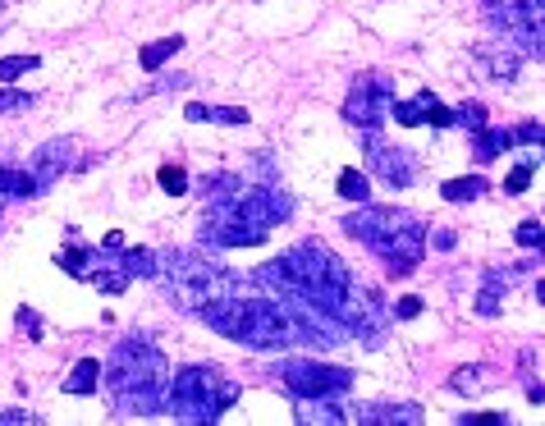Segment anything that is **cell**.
Wrapping results in <instances>:
<instances>
[{"instance_id":"1","label":"cell","mask_w":545,"mask_h":426,"mask_svg":"<svg viewBox=\"0 0 545 426\" xmlns=\"http://www.w3.org/2000/svg\"><path fill=\"white\" fill-rule=\"evenodd\" d=\"M257 280L271 284V289H289V294H303L307 303H317L326 317H335L344 326V335L358 339H376L381 330V312L367 294L358 289L353 271L339 262L326 243H298L294 252H284L280 262L262 266Z\"/></svg>"},{"instance_id":"2","label":"cell","mask_w":545,"mask_h":426,"mask_svg":"<svg viewBox=\"0 0 545 426\" xmlns=\"http://www.w3.org/2000/svg\"><path fill=\"white\" fill-rule=\"evenodd\" d=\"M101 381H106V394L115 399L120 413H156L165 404L170 367H165L161 349L138 344V339H124L120 349L110 353L106 367H101Z\"/></svg>"},{"instance_id":"3","label":"cell","mask_w":545,"mask_h":426,"mask_svg":"<svg viewBox=\"0 0 545 426\" xmlns=\"http://www.w3.org/2000/svg\"><path fill=\"white\" fill-rule=\"evenodd\" d=\"M344 230L367 243V248L390 266V275H413V266L422 262V252H426L422 220H417L413 211H399V207L358 202V216L344 220Z\"/></svg>"},{"instance_id":"4","label":"cell","mask_w":545,"mask_h":426,"mask_svg":"<svg viewBox=\"0 0 545 426\" xmlns=\"http://www.w3.org/2000/svg\"><path fill=\"white\" fill-rule=\"evenodd\" d=\"M202 321L220 335L239 339L248 349L257 353H271V349H284V344H298L294 339V326L284 317V307L266 303V298H234V294H220V298H207V303L197 307Z\"/></svg>"},{"instance_id":"5","label":"cell","mask_w":545,"mask_h":426,"mask_svg":"<svg viewBox=\"0 0 545 426\" xmlns=\"http://www.w3.org/2000/svg\"><path fill=\"white\" fill-rule=\"evenodd\" d=\"M234 399H239V385L225 381L216 367H184L165 381V404L175 422H220V413Z\"/></svg>"},{"instance_id":"6","label":"cell","mask_w":545,"mask_h":426,"mask_svg":"<svg viewBox=\"0 0 545 426\" xmlns=\"http://www.w3.org/2000/svg\"><path fill=\"white\" fill-rule=\"evenodd\" d=\"M165 275H170L175 298L188 307V312H197L207 298L234 294L229 271H225V266H216V262H207L202 252H170V257H165Z\"/></svg>"},{"instance_id":"7","label":"cell","mask_w":545,"mask_h":426,"mask_svg":"<svg viewBox=\"0 0 545 426\" xmlns=\"http://www.w3.org/2000/svg\"><path fill=\"white\" fill-rule=\"evenodd\" d=\"M289 216H294V202H289V193H275V188L234 193L225 202H216V211H211V220H220V225H243V230H257V234H271Z\"/></svg>"},{"instance_id":"8","label":"cell","mask_w":545,"mask_h":426,"mask_svg":"<svg viewBox=\"0 0 545 426\" xmlns=\"http://www.w3.org/2000/svg\"><path fill=\"white\" fill-rule=\"evenodd\" d=\"M275 381H284V390L298 399H335L353 390L349 367H321V362H280Z\"/></svg>"},{"instance_id":"9","label":"cell","mask_w":545,"mask_h":426,"mask_svg":"<svg viewBox=\"0 0 545 426\" xmlns=\"http://www.w3.org/2000/svg\"><path fill=\"white\" fill-rule=\"evenodd\" d=\"M390 101H394V88L381 74H362L358 83H353L349 101H344V120H349L353 129H381L385 115H390Z\"/></svg>"},{"instance_id":"10","label":"cell","mask_w":545,"mask_h":426,"mask_svg":"<svg viewBox=\"0 0 545 426\" xmlns=\"http://www.w3.org/2000/svg\"><path fill=\"white\" fill-rule=\"evenodd\" d=\"M362 147H367V165H371V175L381 179V184L390 188H408L413 184V156L399 152V147H385L381 138H376V129H362Z\"/></svg>"},{"instance_id":"11","label":"cell","mask_w":545,"mask_h":426,"mask_svg":"<svg viewBox=\"0 0 545 426\" xmlns=\"http://www.w3.org/2000/svg\"><path fill=\"white\" fill-rule=\"evenodd\" d=\"M69 156H74V142H69V138H51V142H46L42 152L33 156V170H28V175L37 179V188H51L55 179L65 175Z\"/></svg>"},{"instance_id":"12","label":"cell","mask_w":545,"mask_h":426,"mask_svg":"<svg viewBox=\"0 0 545 426\" xmlns=\"http://www.w3.org/2000/svg\"><path fill=\"white\" fill-rule=\"evenodd\" d=\"M472 60H477L481 74L500 78V83H513V78H518V69H523V51H518V46H477V51H472Z\"/></svg>"},{"instance_id":"13","label":"cell","mask_w":545,"mask_h":426,"mask_svg":"<svg viewBox=\"0 0 545 426\" xmlns=\"http://www.w3.org/2000/svg\"><path fill=\"white\" fill-rule=\"evenodd\" d=\"M349 422H399V426H413L422 422V408L417 404H381V408H353Z\"/></svg>"},{"instance_id":"14","label":"cell","mask_w":545,"mask_h":426,"mask_svg":"<svg viewBox=\"0 0 545 426\" xmlns=\"http://www.w3.org/2000/svg\"><path fill=\"white\" fill-rule=\"evenodd\" d=\"M509 147H513L509 129H491V124H481V129L472 133V152H477V161H495V156L509 152Z\"/></svg>"},{"instance_id":"15","label":"cell","mask_w":545,"mask_h":426,"mask_svg":"<svg viewBox=\"0 0 545 426\" xmlns=\"http://www.w3.org/2000/svg\"><path fill=\"white\" fill-rule=\"evenodd\" d=\"M88 280L97 284L101 294H124V289H129V280H133V275L124 271L120 262H101V257H97V266H92V275H88Z\"/></svg>"},{"instance_id":"16","label":"cell","mask_w":545,"mask_h":426,"mask_svg":"<svg viewBox=\"0 0 545 426\" xmlns=\"http://www.w3.org/2000/svg\"><path fill=\"white\" fill-rule=\"evenodd\" d=\"M390 106H394V120L408 124V129H417V124H426L431 106H436V92H417L413 101H390Z\"/></svg>"},{"instance_id":"17","label":"cell","mask_w":545,"mask_h":426,"mask_svg":"<svg viewBox=\"0 0 545 426\" xmlns=\"http://www.w3.org/2000/svg\"><path fill=\"white\" fill-rule=\"evenodd\" d=\"M188 120H211V124H248V110H239V106H202V101H193V106L184 110Z\"/></svg>"},{"instance_id":"18","label":"cell","mask_w":545,"mask_h":426,"mask_svg":"<svg viewBox=\"0 0 545 426\" xmlns=\"http://www.w3.org/2000/svg\"><path fill=\"white\" fill-rule=\"evenodd\" d=\"M481 193H486V179L481 175H463V179H445V184H440V197H445V202H477Z\"/></svg>"},{"instance_id":"19","label":"cell","mask_w":545,"mask_h":426,"mask_svg":"<svg viewBox=\"0 0 545 426\" xmlns=\"http://www.w3.org/2000/svg\"><path fill=\"white\" fill-rule=\"evenodd\" d=\"M37 179L28 170H10V165H0V197H37Z\"/></svg>"},{"instance_id":"20","label":"cell","mask_w":545,"mask_h":426,"mask_svg":"<svg viewBox=\"0 0 545 426\" xmlns=\"http://www.w3.org/2000/svg\"><path fill=\"white\" fill-rule=\"evenodd\" d=\"M55 262L65 266L74 280H88L92 275V266H97V252H88V248H78V243H69V248H60V257Z\"/></svg>"},{"instance_id":"21","label":"cell","mask_w":545,"mask_h":426,"mask_svg":"<svg viewBox=\"0 0 545 426\" xmlns=\"http://www.w3.org/2000/svg\"><path fill=\"white\" fill-rule=\"evenodd\" d=\"M298 422H326V426H339L349 422V413H339L330 399H303V408H298Z\"/></svg>"},{"instance_id":"22","label":"cell","mask_w":545,"mask_h":426,"mask_svg":"<svg viewBox=\"0 0 545 426\" xmlns=\"http://www.w3.org/2000/svg\"><path fill=\"white\" fill-rule=\"evenodd\" d=\"M97 381H101V362H97V358H83L74 372H69L65 390H69V394H92V390H97Z\"/></svg>"},{"instance_id":"23","label":"cell","mask_w":545,"mask_h":426,"mask_svg":"<svg viewBox=\"0 0 545 426\" xmlns=\"http://www.w3.org/2000/svg\"><path fill=\"white\" fill-rule=\"evenodd\" d=\"M175 51H184V37H161V42H152V46H142V55H138V65L142 69H161L165 60Z\"/></svg>"},{"instance_id":"24","label":"cell","mask_w":545,"mask_h":426,"mask_svg":"<svg viewBox=\"0 0 545 426\" xmlns=\"http://www.w3.org/2000/svg\"><path fill=\"white\" fill-rule=\"evenodd\" d=\"M339 197H344V202H353V207H358V202H371L367 175H362V170H344V175H339Z\"/></svg>"},{"instance_id":"25","label":"cell","mask_w":545,"mask_h":426,"mask_svg":"<svg viewBox=\"0 0 545 426\" xmlns=\"http://www.w3.org/2000/svg\"><path fill=\"white\" fill-rule=\"evenodd\" d=\"M513 280V271L509 275H491L486 280V289H481V298H477V312L481 317H500V289Z\"/></svg>"},{"instance_id":"26","label":"cell","mask_w":545,"mask_h":426,"mask_svg":"<svg viewBox=\"0 0 545 426\" xmlns=\"http://www.w3.org/2000/svg\"><path fill=\"white\" fill-rule=\"evenodd\" d=\"M120 266H124L129 275H138V280H152V275H161V271H156V257H152L147 248H129V252L120 257Z\"/></svg>"},{"instance_id":"27","label":"cell","mask_w":545,"mask_h":426,"mask_svg":"<svg viewBox=\"0 0 545 426\" xmlns=\"http://www.w3.org/2000/svg\"><path fill=\"white\" fill-rule=\"evenodd\" d=\"M486 376H491L486 367H458V372H454V390L458 394H477V390H486V385H491Z\"/></svg>"},{"instance_id":"28","label":"cell","mask_w":545,"mask_h":426,"mask_svg":"<svg viewBox=\"0 0 545 426\" xmlns=\"http://www.w3.org/2000/svg\"><path fill=\"white\" fill-rule=\"evenodd\" d=\"M156 184L170 197H179V193H188V170L184 165H161V170H156Z\"/></svg>"},{"instance_id":"29","label":"cell","mask_w":545,"mask_h":426,"mask_svg":"<svg viewBox=\"0 0 545 426\" xmlns=\"http://www.w3.org/2000/svg\"><path fill=\"white\" fill-rule=\"evenodd\" d=\"M37 65H42L37 55H5V60H0V83H14V78H23Z\"/></svg>"},{"instance_id":"30","label":"cell","mask_w":545,"mask_h":426,"mask_svg":"<svg viewBox=\"0 0 545 426\" xmlns=\"http://www.w3.org/2000/svg\"><path fill=\"white\" fill-rule=\"evenodd\" d=\"M532 175H536V161H523L518 170H513L509 179H504V193H527V184H532Z\"/></svg>"},{"instance_id":"31","label":"cell","mask_w":545,"mask_h":426,"mask_svg":"<svg viewBox=\"0 0 545 426\" xmlns=\"http://www.w3.org/2000/svg\"><path fill=\"white\" fill-rule=\"evenodd\" d=\"M518 243H523V248H545V225L541 220H523V225H518Z\"/></svg>"},{"instance_id":"32","label":"cell","mask_w":545,"mask_h":426,"mask_svg":"<svg viewBox=\"0 0 545 426\" xmlns=\"http://www.w3.org/2000/svg\"><path fill=\"white\" fill-rule=\"evenodd\" d=\"M481 120H486V110H481L477 101H468V106H458V110H454V124H463V129H472V133L481 129Z\"/></svg>"},{"instance_id":"33","label":"cell","mask_w":545,"mask_h":426,"mask_svg":"<svg viewBox=\"0 0 545 426\" xmlns=\"http://www.w3.org/2000/svg\"><path fill=\"white\" fill-rule=\"evenodd\" d=\"M28 106H33V97H28V92L0 88V115H14V110H28Z\"/></svg>"},{"instance_id":"34","label":"cell","mask_w":545,"mask_h":426,"mask_svg":"<svg viewBox=\"0 0 545 426\" xmlns=\"http://www.w3.org/2000/svg\"><path fill=\"white\" fill-rule=\"evenodd\" d=\"M509 133H513V142H523V147H541L545 142V129L541 124H532V120L518 124V129H509Z\"/></svg>"},{"instance_id":"35","label":"cell","mask_w":545,"mask_h":426,"mask_svg":"<svg viewBox=\"0 0 545 426\" xmlns=\"http://www.w3.org/2000/svg\"><path fill=\"white\" fill-rule=\"evenodd\" d=\"M394 317H399V321H413V317H422V298H413V294H408V298H399V303H394Z\"/></svg>"},{"instance_id":"36","label":"cell","mask_w":545,"mask_h":426,"mask_svg":"<svg viewBox=\"0 0 545 426\" xmlns=\"http://www.w3.org/2000/svg\"><path fill=\"white\" fill-rule=\"evenodd\" d=\"M463 426H504V413H468V417H458Z\"/></svg>"},{"instance_id":"37","label":"cell","mask_w":545,"mask_h":426,"mask_svg":"<svg viewBox=\"0 0 545 426\" xmlns=\"http://www.w3.org/2000/svg\"><path fill=\"white\" fill-rule=\"evenodd\" d=\"M23 422H28V426H37V422H42V417H33V413H19V408H10V413H0V426H23Z\"/></svg>"},{"instance_id":"38","label":"cell","mask_w":545,"mask_h":426,"mask_svg":"<svg viewBox=\"0 0 545 426\" xmlns=\"http://www.w3.org/2000/svg\"><path fill=\"white\" fill-rule=\"evenodd\" d=\"M431 243H436L440 252H454L458 248V234L454 230H436V234H431Z\"/></svg>"},{"instance_id":"39","label":"cell","mask_w":545,"mask_h":426,"mask_svg":"<svg viewBox=\"0 0 545 426\" xmlns=\"http://www.w3.org/2000/svg\"><path fill=\"white\" fill-rule=\"evenodd\" d=\"M19 326L28 330V335H42V321H37V312H28V307L19 312Z\"/></svg>"},{"instance_id":"40","label":"cell","mask_w":545,"mask_h":426,"mask_svg":"<svg viewBox=\"0 0 545 426\" xmlns=\"http://www.w3.org/2000/svg\"><path fill=\"white\" fill-rule=\"evenodd\" d=\"M106 248H110V252H120V248H124V234H120V230H110V234H106Z\"/></svg>"},{"instance_id":"41","label":"cell","mask_w":545,"mask_h":426,"mask_svg":"<svg viewBox=\"0 0 545 426\" xmlns=\"http://www.w3.org/2000/svg\"><path fill=\"white\" fill-rule=\"evenodd\" d=\"M527 399H532V404H545V385H527Z\"/></svg>"},{"instance_id":"42","label":"cell","mask_w":545,"mask_h":426,"mask_svg":"<svg viewBox=\"0 0 545 426\" xmlns=\"http://www.w3.org/2000/svg\"><path fill=\"white\" fill-rule=\"evenodd\" d=\"M0 5H5V0H0Z\"/></svg>"}]
</instances>
